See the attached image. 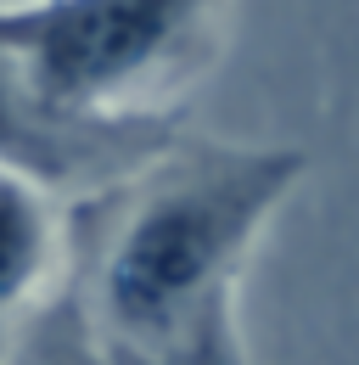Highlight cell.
I'll list each match as a JSON object with an SVG mask.
<instances>
[{
  "label": "cell",
  "mask_w": 359,
  "mask_h": 365,
  "mask_svg": "<svg viewBox=\"0 0 359 365\" xmlns=\"http://www.w3.org/2000/svg\"><path fill=\"white\" fill-rule=\"evenodd\" d=\"M224 0H0V51L95 118H180L219 51Z\"/></svg>",
  "instance_id": "2"
},
{
  "label": "cell",
  "mask_w": 359,
  "mask_h": 365,
  "mask_svg": "<svg viewBox=\"0 0 359 365\" xmlns=\"http://www.w3.org/2000/svg\"><path fill=\"white\" fill-rule=\"evenodd\" d=\"M68 270V208L0 169V354Z\"/></svg>",
  "instance_id": "4"
},
{
  "label": "cell",
  "mask_w": 359,
  "mask_h": 365,
  "mask_svg": "<svg viewBox=\"0 0 359 365\" xmlns=\"http://www.w3.org/2000/svg\"><path fill=\"white\" fill-rule=\"evenodd\" d=\"M298 146L180 130L146 169L68 208V270L113 365H202L241 349L236 287L275 208L303 180Z\"/></svg>",
  "instance_id": "1"
},
{
  "label": "cell",
  "mask_w": 359,
  "mask_h": 365,
  "mask_svg": "<svg viewBox=\"0 0 359 365\" xmlns=\"http://www.w3.org/2000/svg\"><path fill=\"white\" fill-rule=\"evenodd\" d=\"M0 365H113V360H107V349L95 343V331H90L73 287L56 281V287L45 292V304L17 326V337L6 343Z\"/></svg>",
  "instance_id": "5"
},
{
  "label": "cell",
  "mask_w": 359,
  "mask_h": 365,
  "mask_svg": "<svg viewBox=\"0 0 359 365\" xmlns=\"http://www.w3.org/2000/svg\"><path fill=\"white\" fill-rule=\"evenodd\" d=\"M208 365H247V360H241V349H236V354H219V360H208Z\"/></svg>",
  "instance_id": "6"
},
{
  "label": "cell",
  "mask_w": 359,
  "mask_h": 365,
  "mask_svg": "<svg viewBox=\"0 0 359 365\" xmlns=\"http://www.w3.org/2000/svg\"><path fill=\"white\" fill-rule=\"evenodd\" d=\"M185 124L180 118H95L73 113L0 51V169L40 185L62 208L146 169Z\"/></svg>",
  "instance_id": "3"
}]
</instances>
